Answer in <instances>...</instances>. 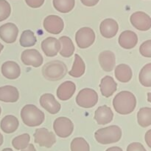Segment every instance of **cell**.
<instances>
[{
  "instance_id": "cell-13",
  "label": "cell",
  "mask_w": 151,
  "mask_h": 151,
  "mask_svg": "<svg viewBox=\"0 0 151 151\" xmlns=\"http://www.w3.org/2000/svg\"><path fill=\"white\" fill-rule=\"evenodd\" d=\"M40 105L51 114H56L60 110L61 105L51 93H45L40 97Z\"/></svg>"
},
{
  "instance_id": "cell-34",
  "label": "cell",
  "mask_w": 151,
  "mask_h": 151,
  "mask_svg": "<svg viewBox=\"0 0 151 151\" xmlns=\"http://www.w3.org/2000/svg\"><path fill=\"white\" fill-rule=\"evenodd\" d=\"M139 52L142 56L147 58L151 57V40H147L141 44L139 47Z\"/></svg>"
},
{
  "instance_id": "cell-38",
  "label": "cell",
  "mask_w": 151,
  "mask_h": 151,
  "mask_svg": "<svg viewBox=\"0 0 151 151\" xmlns=\"http://www.w3.org/2000/svg\"><path fill=\"white\" fill-rule=\"evenodd\" d=\"M145 139L146 143L148 145L149 147H151V130H149L146 133L145 136Z\"/></svg>"
},
{
  "instance_id": "cell-32",
  "label": "cell",
  "mask_w": 151,
  "mask_h": 151,
  "mask_svg": "<svg viewBox=\"0 0 151 151\" xmlns=\"http://www.w3.org/2000/svg\"><path fill=\"white\" fill-rule=\"evenodd\" d=\"M71 151H90V147L87 141L83 137H76L70 144Z\"/></svg>"
},
{
  "instance_id": "cell-1",
  "label": "cell",
  "mask_w": 151,
  "mask_h": 151,
  "mask_svg": "<svg viewBox=\"0 0 151 151\" xmlns=\"http://www.w3.org/2000/svg\"><path fill=\"white\" fill-rule=\"evenodd\" d=\"M113 106L116 113L128 115L134 112L137 107V99L134 93L127 90L119 92L113 99Z\"/></svg>"
},
{
  "instance_id": "cell-21",
  "label": "cell",
  "mask_w": 151,
  "mask_h": 151,
  "mask_svg": "<svg viewBox=\"0 0 151 151\" xmlns=\"http://www.w3.org/2000/svg\"><path fill=\"white\" fill-rule=\"evenodd\" d=\"M19 99V92L14 86L5 85L0 87V101L14 103Z\"/></svg>"
},
{
  "instance_id": "cell-40",
  "label": "cell",
  "mask_w": 151,
  "mask_h": 151,
  "mask_svg": "<svg viewBox=\"0 0 151 151\" xmlns=\"http://www.w3.org/2000/svg\"><path fill=\"white\" fill-rule=\"evenodd\" d=\"M106 151H123L122 148L119 147H111L108 148Z\"/></svg>"
},
{
  "instance_id": "cell-3",
  "label": "cell",
  "mask_w": 151,
  "mask_h": 151,
  "mask_svg": "<svg viewBox=\"0 0 151 151\" xmlns=\"http://www.w3.org/2000/svg\"><path fill=\"white\" fill-rule=\"evenodd\" d=\"M20 115L24 124L31 127L41 125L45 118L44 112L33 105L24 106L21 110Z\"/></svg>"
},
{
  "instance_id": "cell-44",
  "label": "cell",
  "mask_w": 151,
  "mask_h": 151,
  "mask_svg": "<svg viewBox=\"0 0 151 151\" xmlns=\"http://www.w3.org/2000/svg\"><path fill=\"white\" fill-rule=\"evenodd\" d=\"M147 96H148V98H147V100H148L149 102H151V99H150V93H147Z\"/></svg>"
},
{
  "instance_id": "cell-27",
  "label": "cell",
  "mask_w": 151,
  "mask_h": 151,
  "mask_svg": "<svg viewBox=\"0 0 151 151\" xmlns=\"http://www.w3.org/2000/svg\"><path fill=\"white\" fill-rule=\"evenodd\" d=\"M137 122L141 127H147L151 125V108L142 107L137 113Z\"/></svg>"
},
{
  "instance_id": "cell-7",
  "label": "cell",
  "mask_w": 151,
  "mask_h": 151,
  "mask_svg": "<svg viewBox=\"0 0 151 151\" xmlns=\"http://www.w3.org/2000/svg\"><path fill=\"white\" fill-rule=\"evenodd\" d=\"M53 129L58 136L64 139L70 136L73 133L74 124L67 117H58L54 121Z\"/></svg>"
},
{
  "instance_id": "cell-17",
  "label": "cell",
  "mask_w": 151,
  "mask_h": 151,
  "mask_svg": "<svg viewBox=\"0 0 151 151\" xmlns=\"http://www.w3.org/2000/svg\"><path fill=\"white\" fill-rule=\"evenodd\" d=\"M99 63L102 69L106 72H111L114 70L116 63L114 53L111 50H103L99 55Z\"/></svg>"
},
{
  "instance_id": "cell-30",
  "label": "cell",
  "mask_w": 151,
  "mask_h": 151,
  "mask_svg": "<svg viewBox=\"0 0 151 151\" xmlns=\"http://www.w3.org/2000/svg\"><path fill=\"white\" fill-rule=\"evenodd\" d=\"M139 80L142 85L146 87H151V63L145 65L140 70Z\"/></svg>"
},
{
  "instance_id": "cell-36",
  "label": "cell",
  "mask_w": 151,
  "mask_h": 151,
  "mask_svg": "<svg viewBox=\"0 0 151 151\" xmlns=\"http://www.w3.org/2000/svg\"><path fill=\"white\" fill-rule=\"evenodd\" d=\"M45 0H25V2L32 8H38L44 4Z\"/></svg>"
},
{
  "instance_id": "cell-29",
  "label": "cell",
  "mask_w": 151,
  "mask_h": 151,
  "mask_svg": "<svg viewBox=\"0 0 151 151\" xmlns=\"http://www.w3.org/2000/svg\"><path fill=\"white\" fill-rule=\"evenodd\" d=\"M20 44L24 47H28L34 46L37 42V38L35 33L30 30H25L21 35Z\"/></svg>"
},
{
  "instance_id": "cell-43",
  "label": "cell",
  "mask_w": 151,
  "mask_h": 151,
  "mask_svg": "<svg viewBox=\"0 0 151 151\" xmlns=\"http://www.w3.org/2000/svg\"><path fill=\"white\" fill-rule=\"evenodd\" d=\"M3 48H4V45H3V44L0 42V53H1V50H3Z\"/></svg>"
},
{
  "instance_id": "cell-5",
  "label": "cell",
  "mask_w": 151,
  "mask_h": 151,
  "mask_svg": "<svg viewBox=\"0 0 151 151\" xmlns=\"http://www.w3.org/2000/svg\"><path fill=\"white\" fill-rule=\"evenodd\" d=\"M98 102V94L91 88H84L76 96V103L83 108H91Z\"/></svg>"
},
{
  "instance_id": "cell-35",
  "label": "cell",
  "mask_w": 151,
  "mask_h": 151,
  "mask_svg": "<svg viewBox=\"0 0 151 151\" xmlns=\"http://www.w3.org/2000/svg\"><path fill=\"white\" fill-rule=\"evenodd\" d=\"M127 151H147L142 144L139 142H133L127 147Z\"/></svg>"
},
{
  "instance_id": "cell-31",
  "label": "cell",
  "mask_w": 151,
  "mask_h": 151,
  "mask_svg": "<svg viewBox=\"0 0 151 151\" xmlns=\"http://www.w3.org/2000/svg\"><path fill=\"white\" fill-rule=\"evenodd\" d=\"M30 142V136L28 133L19 135L16 136L12 141V145L17 150H21L28 146Z\"/></svg>"
},
{
  "instance_id": "cell-33",
  "label": "cell",
  "mask_w": 151,
  "mask_h": 151,
  "mask_svg": "<svg viewBox=\"0 0 151 151\" xmlns=\"http://www.w3.org/2000/svg\"><path fill=\"white\" fill-rule=\"evenodd\" d=\"M11 13V6L6 0H0V22L6 20Z\"/></svg>"
},
{
  "instance_id": "cell-37",
  "label": "cell",
  "mask_w": 151,
  "mask_h": 151,
  "mask_svg": "<svg viewBox=\"0 0 151 151\" xmlns=\"http://www.w3.org/2000/svg\"><path fill=\"white\" fill-rule=\"evenodd\" d=\"M82 4L87 7H93L98 4L100 0H81Z\"/></svg>"
},
{
  "instance_id": "cell-16",
  "label": "cell",
  "mask_w": 151,
  "mask_h": 151,
  "mask_svg": "<svg viewBox=\"0 0 151 151\" xmlns=\"http://www.w3.org/2000/svg\"><path fill=\"white\" fill-rule=\"evenodd\" d=\"M1 74L5 78L14 80L21 76L20 66L13 61H7L4 62L1 68Z\"/></svg>"
},
{
  "instance_id": "cell-11",
  "label": "cell",
  "mask_w": 151,
  "mask_h": 151,
  "mask_svg": "<svg viewBox=\"0 0 151 151\" xmlns=\"http://www.w3.org/2000/svg\"><path fill=\"white\" fill-rule=\"evenodd\" d=\"M21 59L24 65L38 68L42 65L44 59L42 55L36 49H27L22 52Z\"/></svg>"
},
{
  "instance_id": "cell-8",
  "label": "cell",
  "mask_w": 151,
  "mask_h": 151,
  "mask_svg": "<svg viewBox=\"0 0 151 151\" xmlns=\"http://www.w3.org/2000/svg\"><path fill=\"white\" fill-rule=\"evenodd\" d=\"M34 141L39 146L50 148L55 144L56 137L53 132L49 131L45 127L36 129L33 134Z\"/></svg>"
},
{
  "instance_id": "cell-20",
  "label": "cell",
  "mask_w": 151,
  "mask_h": 151,
  "mask_svg": "<svg viewBox=\"0 0 151 151\" xmlns=\"http://www.w3.org/2000/svg\"><path fill=\"white\" fill-rule=\"evenodd\" d=\"M114 113L107 105L100 106L96 110L94 113V119L100 125L109 124L113 120Z\"/></svg>"
},
{
  "instance_id": "cell-39",
  "label": "cell",
  "mask_w": 151,
  "mask_h": 151,
  "mask_svg": "<svg viewBox=\"0 0 151 151\" xmlns=\"http://www.w3.org/2000/svg\"><path fill=\"white\" fill-rule=\"evenodd\" d=\"M21 151H36V150H35V146L32 144H29L26 148L21 150Z\"/></svg>"
},
{
  "instance_id": "cell-25",
  "label": "cell",
  "mask_w": 151,
  "mask_h": 151,
  "mask_svg": "<svg viewBox=\"0 0 151 151\" xmlns=\"http://www.w3.org/2000/svg\"><path fill=\"white\" fill-rule=\"evenodd\" d=\"M58 40L60 43V49L59 51L60 56L65 58L71 57L74 54L75 50L73 41L71 39V38L63 36L60 37Z\"/></svg>"
},
{
  "instance_id": "cell-14",
  "label": "cell",
  "mask_w": 151,
  "mask_h": 151,
  "mask_svg": "<svg viewBox=\"0 0 151 151\" xmlns=\"http://www.w3.org/2000/svg\"><path fill=\"white\" fill-rule=\"evenodd\" d=\"M119 30V25L114 19H106L100 23V31L104 38H111L114 37Z\"/></svg>"
},
{
  "instance_id": "cell-22",
  "label": "cell",
  "mask_w": 151,
  "mask_h": 151,
  "mask_svg": "<svg viewBox=\"0 0 151 151\" xmlns=\"http://www.w3.org/2000/svg\"><path fill=\"white\" fill-rule=\"evenodd\" d=\"M100 88L102 95L104 97L109 98L117 90V83L114 81L113 77L106 76L101 79Z\"/></svg>"
},
{
  "instance_id": "cell-42",
  "label": "cell",
  "mask_w": 151,
  "mask_h": 151,
  "mask_svg": "<svg viewBox=\"0 0 151 151\" xmlns=\"http://www.w3.org/2000/svg\"><path fill=\"white\" fill-rule=\"evenodd\" d=\"M1 151H13V150L11 149V148L7 147V148H4V149H3Z\"/></svg>"
},
{
  "instance_id": "cell-18",
  "label": "cell",
  "mask_w": 151,
  "mask_h": 151,
  "mask_svg": "<svg viewBox=\"0 0 151 151\" xmlns=\"http://www.w3.org/2000/svg\"><path fill=\"white\" fill-rule=\"evenodd\" d=\"M76 91V85L73 81H66L62 83L57 89L58 98L61 101H67L73 96Z\"/></svg>"
},
{
  "instance_id": "cell-45",
  "label": "cell",
  "mask_w": 151,
  "mask_h": 151,
  "mask_svg": "<svg viewBox=\"0 0 151 151\" xmlns=\"http://www.w3.org/2000/svg\"><path fill=\"white\" fill-rule=\"evenodd\" d=\"M1 107H0V115H1Z\"/></svg>"
},
{
  "instance_id": "cell-15",
  "label": "cell",
  "mask_w": 151,
  "mask_h": 151,
  "mask_svg": "<svg viewBox=\"0 0 151 151\" xmlns=\"http://www.w3.org/2000/svg\"><path fill=\"white\" fill-rule=\"evenodd\" d=\"M41 49L47 56L54 57L60 51V43L55 37H47L41 42Z\"/></svg>"
},
{
  "instance_id": "cell-19",
  "label": "cell",
  "mask_w": 151,
  "mask_h": 151,
  "mask_svg": "<svg viewBox=\"0 0 151 151\" xmlns=\"http://www.w3.org/2000/svg\"><path fill=\"white\" fill-rule=\"evenodd\" d=\"M119 44L124 49H132L138 43V36L132 30H125L119 36Z\"/></svg>"
},
{
  "instance_id": "cell-10",
  "label": "cell",
  "mask_w": 151,
  "mask_h": 151,
  "mask_svg": "<svg viewBox=\"0 0 151 151\" xmlns=\"http://www.w3.org/2000/svg\"><path fill=\"white\" fill-rule=\"evenodd\" d=\"M131 25L141 31L149 30L151 28V18L148 14L142 11H137L133 13L130 18Z\"/></svg>"
},
{
  "instance_id": "cell-6",
  "label": "cell",
  "mask_w": 151,
  "mask_h": 151,
  "mask_svg": "<svg viewBox=\"0 0 151 151\" xmlns=\"http://www.w3.org/2000/svg\"><path fill=\"white\" fill-rule=\"evenodd\" d=\"M95 41V33L92 28L84 27L77 31L75 34V41L78 47L86 49L92 45Z\"/></svg>"
},
{
  "instance_id": "cell-9",
  "label": "cell",
  "mask_w": 151,
  "mask_h": 151,
  "mask_svg": "<svg viewBox=\"0 0 151 151\" xmlns=\"http://www.w3.org/2000/svg\"><path fill=\"white\" fill-rule=\"evenodd\" d=\"M43 26L45 30L48 33L58 35L63 31L64 22L60 16L56 15H50L44 19Z\"/></svg>"
},
{
  "instance_id": "cell-23",
  "label": "cell",
  "mask_w": 151,
  "mask_h": 151,
  "mask_svg": "<svg viewBox=\"0 0 151 151\" xmlns=\"http://www.w3.org/2000/svg\"><path fill=\"white\" fill-rule=\"evenodd\" d=\"M19 125V119L13 115H7L1 119L0 127L4 133L10 134L18 129Z\"/></svg>"
},
{
  "instance_id": "cell-28",
  "label": "cell",
  "mask_w": 151,
  "mask_h": 151,
  "mask_svg": "<svg viewBox=\"0 0 151 151\" xmlns=\"http://www.w3.org/2000/svg\"><path fill=\"white\" fill-rule=\"evenodd\" d=\"M55 9L62 13H66L72 11L75 5V0H53Z\"/></svg>"
},
{
  "instance_id": "cell-26",
  "label": "cell",
  "mask_w": 151,
  "mask_h": 151,
  "mask_svg": "<svg viewBox=\"0 0 151 151\" xmlns=\"http://www.w3.org/2000/svg\"><path fill=\"white\" fill-rule=\"evenodd\" d=\"M86 71V65L82 58L78 54L75 55V62L71 70L69 71V74L75 78L81 77Z\"/></svg>"
},
{
  "instance_id": "cell-2",
  "label": "cell",
  "mask_w": 151,
  "mask_h": 151,
  "mask_svg": "<svg viewBox=\"0 0 151 151\" xmlns=\"http://www.w3.org/2000/svg\"><path fill=\"white\" fill-rule=\"evenodd\" d=\"M67 73V66L60 60H53L46 63L42 68V75L48 81H56L62 79Z\"/></svg>"
},
{
  "instance_id": "cell-4",
  "label": "cell",
  "mask_w": 151,
  "mask_h": 151,
  "mask_svg": "<svg viewBox=\"0 0 151 151\" xmlns=\"http://www.w3.org/2000/svg\"><path fill=\"white\" fill-rule=\"evenodd\" d=\"M122 135V129L119 126L110 125L97 130L94 133V138L101 144H109L119 142Z\"/></svg>"
},
{
  "instance_id": "cell-41",
  "label": "cell",
  "mask_w": 151,
  "mask_h": 151,
  "mask_svg": "<svg viewBox=\"0 0 151 151\" xmlns=\"http://www.w3.org/2000/svg\"><path fill=\"white\" fill-rule=\"evenodd\" d=\"M3 142H4V137H3V135L0 133V147L2 145Z\"/></svg>"
},
{
  "instance_id": "cell-24",
  "label": "cell",
  "mask_w": 151,
  "mask_h": 151,
  "mask_svg": "<svg viewBox=\"0 0 151 151\" xmlns=\"http://www.w3.org/2000/svg\"><path fill=\"white\" fill-rule=\"evenodd\" d=\"M116 78L122 83H127L132 78L133 72L131 67L125 64H120L117 65L114 70Z\"/></svg>"
},
{
  "instance_id": "cell-12",
  "label": "cell",
  "mask_w": 151,
  "mask_h": 151,
  "mask_svg": "<svg viewBox=\"0 0 151 151\" xmlns=\"http://www.w3.org/2000/svg\"><path fill=\"white\" fill-rule=\"evenodd\" d=\"M19 35V28L15 24L8 22L0 26V38L7 44L14 43Z\"/></svg>"
}]
</instances>
